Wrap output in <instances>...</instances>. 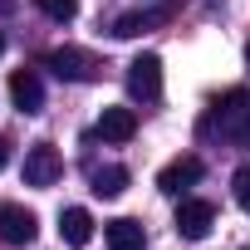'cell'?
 <instances>
[{
  "instance_id": "6da1fadb",
  "label": "cell",
  "mask_w": 250,
  "mask_h": 250,
  "mask_svg": "<svg viewBox=\"0 0 250 250\" xmlns=\"http://www.w3.org/2000/svg\"><path fill=\"white\" fill-rule=\"evenodd\" d=\"M216 123H221V138H230L235 147H250V93L230 88L216 103Z\"/></svg>"
},
{
  "instance_id": "7a4b0ae2",
  "label": "cell",
  "mask_w": 250,
  "mask_h": 250,
  "mask_svg": "<svg viewBox=\"0 0 250 250\" xmlns=\"http://www.w3.org/2000/svg\"><path fill=\"white\" fill-rule=\"evenodd\" d=\"M128 93L138 103H157L162 98V59L157 54H138L128 64Z\"/></svg>"
},
{
  "instance_id": "3957f363",
  "label": "cell",
  "mask_w": 250,
  "mask_h": 250,
  "mask_svg": "<svg viewBox=\"0 0 250 250\" xmlns=\"http://www.w3.org/2000/svg\"><path fill=\"white\" fill-rule=\"evenodd\" d=\"M35 235H40V216L30 206H20V201L0 206V240L5 245H35Z\"/></svg>"
},
{
  "instance_id": "277c9868",
  "label": "cell",
  "mask_w": 250,
  "mask_h": 250,
  "mask_svg": "<svg viewBox=\"0 0 250 250\" xmlns=\"http://www.w3.org/2000/svg\"><path fill=\"white\" fill-rule=\"evenodd\" d=\"M49 69L59 74V79H69V83H88V79H98V59L88 54V49H79V44H64V49H54L49 54Z\"/></svg>"
},
{
  "instance_id": "5b68a950",
  "label": "cell",
  "mask_w": 250,
  "mask_h": 250,
  "mask_svg": "<svg viewBox=\"0 0 250 250\" xmlns=\"http://www.w3.org/2000/svg\"><path fill=\"white\" fill-rule=\"evenodd\" d=\"M59 177H64V157L49 143H35L25 152V187H54Z\"/></svg>"
},
{
  "instance_id": "8992f818",
  "label": "cell",
  "mask_w": 250,
  "mask_h": 250,
  "mask_svg": "<svg viewBox=\"0 0 250 250\" xmlns=\"http://www.w3.org/2000/svg\"><path fill=\"white\" fill-rule=\"evenodd\" d=\"M216 226V206L211 201H182L177 206V235L182 240H206Z\"/></svg>"
},
{
  "instance_id": "52a82bcc",
  "label": "cell",
  "mask_w": 250,
  "mask_h": 250,
  "mask_svg": "<svg viewBox=\"0 0 250 250\" xmlns=\"http://www.w3.org/2000/svg\"><path fill=\"white\" fill-rule=\"evenodd\" d=\"M201 157H177V162H167L162 172H157V191H167V196H182L187 187H196L201 182Z\"/></svg>"
},
{
  "instance_id": "ba28073f",
  "label": "cell",
  "mask_w": 250,
  "mask_h": 250,
  "mask_svg": "<svg viewBox=\"0 0 250 250\" xmlns=\"http://www.w3.org/2000/svg\"><path fill=\"white\" fill-rule=\"evenodd\" d=\"M167 20H172L167 5H157V10H128V15H118V20H113V35H118V40H138V35L167 25Z\"/></svg>"
},
{
  "instance_id": "9c48e42d",
  "label": "cell",
  "mask_w": 250,
  "mask_h": 250,
  "mask_svg": "<svg viewBox=\"0 0 250 250\" xmlns=\"http://www.w3.org/2000/svg\"><path fill=\"white\" fill-rule=\"evenodd\" d=\"M103 240H108V250H147V230H143V221H133V216L108 221V226H103Z\"/></svg>"
},
{
  "instance_id": "30bf717a",
  "label": "cell",
  "mask_w": 250,
  "mask_h": 250,
  "mask_svg": "<svg viewBox=\"0 0 250 250\" xmlns=\"http://www.w3.org/2000/svg\"><path fill=\"white\" fill-rule=\"evenodd\" d=\"M98 133H103V143H133L138 113H133V108H103V113H98Z\"/></svg>"
},
{
  "instance_id": "8fae6325",
  "label": "cell",
  "mask_w": 250,
  "mask_h": 250,
  "mask_svg": "<svg viewBox=\"0 0 250 250\" xmlns=\"http://www.w3.org/2000/svg\"><path fill=\"white\" fill-rule=\"evenodd\" d=\"M10 98H15L20 113H40V108H44V83H40V74H35V69H20V74L10 79Z\"/></svg>"
},
{
  "instance_id": "7c38bea8",
  "label": "cell",
  "mask_w": 250,
  "mask_h": 250,
  "mask_svg": "<svg viewBox=\"0 0 250 250\" xmlns=\"http://www.w3.org/2000/svg\"><path fill=\"white\" fill-rule=\"evenodd\" d=\"M59 240H64L69 250H83V245L93 240V216H88L83 206H69V211L59 216Z\"/></svg>"
},
{
  "instance_id": "4fadbf2b",
  "label": "cell",
  "mask_w": 250,
  "mask_h": 250,
  "mask_svg": "<svg viewBox=\"0 0 250 250\" xmlns=\"http://www.w3.org/2000/svg\"><path fill=\"white\" fill-rule=\"evenodd\" d=\"M123 191H128V167L113 162V167H98V172H93V196H108V201H113V196H123Z\"/></svg>"
},
{
  "instance_id": "5bb4252c",
  "label": "cell",
  "mask_w": 250,
  "mask_h": 250,
  "mask_svg": "<svg viewBox=\"0 0 250 250\" xmlns=\"http://www.w3.org/2000/svg\"><path fill=\"white\" fill-rule=\"evenodd\" d=\"M35 5H40L49 20H59V25H69V20L79 15V0H35Z\"/></svg>"
},
{
  "instance_id": "9a60e30c",
  "label": "cell",
  "mask_w": 250,
  "mask_h": 250,
  "mask_svg": "<svg viewBox=\"0 0 250 250\" xmlns=\"http://www.w3.org/2000/svg\"><path fill=\"white\" fill-rule=\"evenodd\" d=\"M230 187H235V201H240V211H250V162L230 177Z\"/></svg>"
},
{
  "instance_id": "2e32d148",
  "label": "cell",
  "mask_w": 250,
  "mask_h": 250,
  "mask_svg": "<svg viewBox=\"0 0 250 250\" xmlns=\"http://www.w3.org/2000/svg\"><path fill=\"white\" fill-rule=\"evenodd\" d=\"M5 162H10V147H5V143H0V172H5Z\"/></svg>"
},
{
  "instance_id": "e0dca14e",
  "label": "cell",
  "mask_w": 250,
  "mask_h": 250,
  "mask_svg": "<svg viewBox=\"0 0 250 250\" xmlns=\"http://www.w3.org/2000/svg\"><path fill=\"white\" fill-rule=\"evenodd\" d=\"M0 54H5V35H0Z\"/></svg>"
},
{
  "instance_id": "ac0fdd59",
  "label": "cell",
  "mask_w": 250,
  "mask_h": 250,
  "mask_svg": "<svg viewBox=\"0 0 250 250\" xmlns=\"http://www.w3.org/2000/svg\"><path fill=\"white\" fill-rule=\"evenodd\" d=\"M245 59H250V44H245Z\"/></svg>"
},
{
  "instance_id": "d6986e66",
  "label": "cell",
  "mask_w": 250,
  "mask_h": 250,
  "mask_svg": "<svg viewBox=\"0 0 250 250\" xmlns=\"http://www.w3.org/2000/svg\"><path fill=\"white\" fill-rule=\"evenodd\" d=\"M245 250H250V245H245Z\"/></svg>"
}]
</instances>
